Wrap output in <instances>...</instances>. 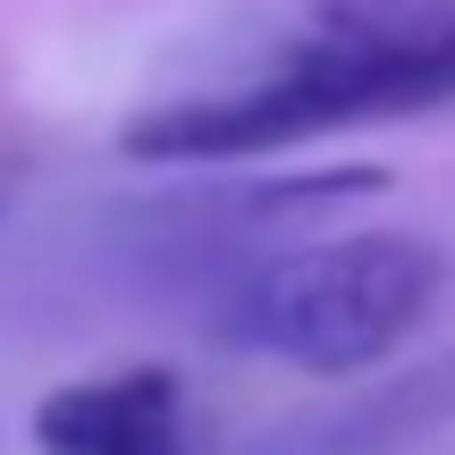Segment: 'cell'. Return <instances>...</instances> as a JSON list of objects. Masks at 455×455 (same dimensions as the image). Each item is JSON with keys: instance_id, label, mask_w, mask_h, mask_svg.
Returning a JSON list of instances; mask_svg holds the SVG:
<instances>
[{"instance_id": "6da1fadb", "label": "cell", "mask_w": 455, "mask_h": 455, "mask_svg": "<svg viewBox=\"0 0 455 455\" xmlns=\"http://www.w3.org/2000/svg\"><path fill=\"white\" fill-rule=\"evenodd\" d=\"M455 101V0H321L261 76L152 101L118 127L127 161L220 169L312 144L338 127L422 118Z\"/></svg>"}, {"instance_id": "7a4b0ae2", "label": "cell", "mask_w": 455, "mask_h": 455, "mask_svg": "<svg viewBox=\"0 0 455 455\" xmlns=\"http://www.w3.org/2000/svg\"><path fill=\"white\" fill-rule=\"evenodd\" d=\"M447 295V244L405 228H363V236L278 244L228 278L212 329L220 346L295 363L312 379H363L439 312Z\"/></svg>"}, {"instance_id": "3957f363", "label": "cell", "mask_w": 455, "mask_h": 455, "mask_svg": "<svg viewBox=\"0 0 455 455\" xmlns=\"http://www.w3.org/2000/svg\"><path fill=\"white\" fill-rule=\"evenodd\" d=\"M26 430L43 455H195L186 379L169 363H118L93 379H60Z\"/></svg>"}, {"instance_id": "277c9868", "label": "cell", "mask_w": 455, "mask_h": 455, "mask_svg": "<svg viewBox=\"0 0 455 455\" xmlns=\"http://www.w3.org/2000/svg\"><path fill=\"white\" fill-rule=\"evenodd\" d=\"M439 430H455V355L413 363L396 379H363L338 405L295 413L270 439H253V455H405Z\"/></svg>"}]
</instances>
